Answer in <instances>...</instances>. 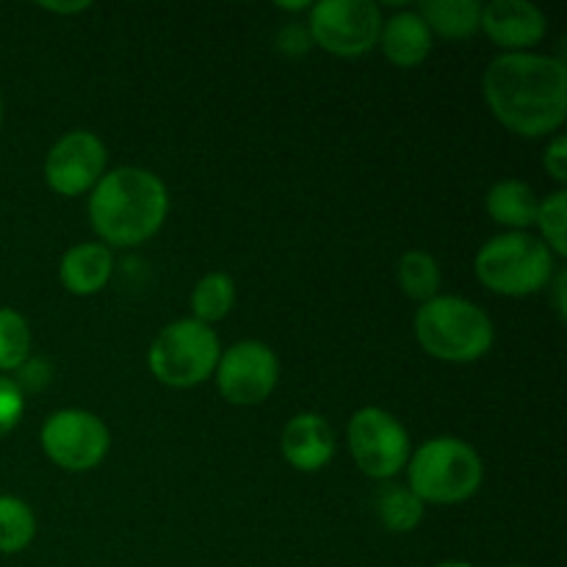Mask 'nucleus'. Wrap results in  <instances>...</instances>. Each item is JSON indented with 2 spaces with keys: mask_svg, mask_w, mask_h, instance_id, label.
Masks as SVG:
<instances>
[{
  "mask_svg": "<svg viewBox=\"0 0 567 567\" xmlns=\"http://www.w3.org/2000/svg\"><path fill=\"white\" fill-rule=\"evenodd\" d=\"M476 277L504 297H532L554 277V255L529 233H502L476 255Z\"/></svg>",
  "mask_w": 567,
  "mask_h": 567,
  "instance_id": "5",
  "label": "nucleus"
},
{
  "mask_svg": "<svg viewBox=\"0 0 567 567\" xmlns=\"http://www.w3.org/2000/svg\"><path fill=\"white\" fill-rule=\"evenodd\" d=\"M31 358V327L17 310L0 308V371H17Z\"/></svg>",
  "mask_w": 567,
  "mask_h": 567,
  "instance_id": "22",
  "label": "nucleus"
},
{
  "mask_svg": "<svg viewBox=\"0 0 567 567\" xmlns=\"http://www.w3.org/2000/svg\"><path fill=\"white\" fill-rule=\"evenodd\" d=\"M50 377H53V369H50L48 360L42 358H28L25 363L17 369V388H20L22 393L25 391H42L44 385L50 382Z\"/></svg>",
  "mask_w": 567,
  "mask_h": 567,
  "instance_id": "25",
  "label": "nucleus"
},
{
  "mask_svg": "<svg viewBox=\"0 0 567 567\" xmlns=\"http://www.w3.org/2000/svg\"><path fill=\"white\" fill-rule=\"evenodd\" d=\"M543 166H546V172L557 183L567 181V138L563 136V133H559V136H554L551 144L546 147Z\"/></svg>",
  "mask_w": 567,
  "mask_h": 567,
  "instance_id": "27",
  "label": "nucleus"
},
{
  "mask_svg": "<svg viewBox=\"0 0 567 567\" xmlns=\"http://www.w3.org/2000/svg\"><path fill=\"white\" fill-rule=\"evenodd\" d=\"M507 567H524V565H507Z\"/></svg>",
  "mask_w": 567,
  "mask_h": 567,
  "instance_id": "33",
  "label": "nucleus"
},
{
  "mask_svg": "<svg viewBox=\"0 0 567 567\" xmlns=\"http://www.w3.org/2000/svg\"><path fill=\"white\" fill-rule=\"evenodd\" d=\"M103 138L92 131H70L50 147L44 158V181L61 197H81L92 192L105 175Z\"/></svg>",
  "mask_w": 567,
  "mask_h": 567,
  "instance_id": "11",
  "label": "nucleus"
},
{
  "mask_svg": "<svg viewBox=\"0 0 567 567\" xmlns=\"http://www.w3.org/2000/svg\"><path fill=\"white\" fill-rule=\"evenodd\" d=\"M216 385L219 393L236 408H252L266 402L280 380L277 354L260 341H238L221 352L216 363Z\"/></svg>",
  "mask_w": 567,
  "mask_h": 567,
  "instance_id": "10",
  "label": "nucleus"
},
{
  "mask_svg": "<svg viewBox=\"0 0 567 567\" xmlns=\"http://www.w3.org/2000/svg\"><path fill=\"white\" fill-rule=\"evenodd\" d=\"M419 14L432 37L437 33L443 39H468L482 25V6L476 0H424Z\"/></svg>",
  "mask_w": 567,
  "mask_h": 567,
  "instance_id": "17",
  "label": "nucleus"
},
{
  "mask_svg": "<svg viewBox=\"0 0 567 567\" xmlns=\"http://www.w3.org/2000/svg\"><path fill=\"white\" fill-rule=\"evenodd\" d=\"M282 457L302 474H316L336 457V430L319 413H299L280 435Z\"/></svg>",
  "mask_w": 567,
  "mask_h": 567,
  "instance_id": "13",
  "label": "nucleus"
},
{
  "mask_svg": "<svg viewBox=\"0 0 567 567\" xmlns=\"http://www.w3.org/2000/svg\"><path fill=\"white\" fill-rule=\"evenodd\" d=\"M308 31L327 53L354 59L380 42L382 11L371 0H321L310 6Z\"/></svg>",
  "mask_w": 567,
  "mask_h": 567,
  "instance_id": "7",
  "label": "nucleus"
},
{
  "mask_svg": "<svg viewBox=\"0 0 567 567\" xmlns=\"http://www.w3.org/2000/svg\"><path fill=\"white\" fill-rule=\"evenodd\" d=\"M22 413H25V393L17 388L14 380L0 377V437L20 424Z\"/></svg>",
  "mask_w": 567,
  "mask_h": 567,
  "instance_id": "24",
  "label": "nucleus"
},
{
  "mask_svg": "<svg viewBox=\"0 0 567 567\" xmlns=\"http://www.w3.org/2000/svg\"><path fill=\"white\" fill-rule=\"evenodd\" d=\"M349 452L371 480H391L408 465V430L382 408H363L349 421Z\"/></svg>",
  "mask_w": 567,
  "mask_h": 567,
  "instance_id": "8",
  "label": "nucleus"
},
{
  "mask_svg": "<svg viewBox=\"0 0 567 567\" xmlns=\"http://www.w3.org/2000/svg\"><path fill=\"white\" fill-rule=\"evenodd\" d=\"M42 9L53 11V14H75V11L89 9V3H81V0L78 3H42Z\"/></svg>",
  "mask_w": 567,
  "mask_h": 567,
  "instance_id": "29",
  "label": "nucleus"
},
{
  "mask_svg": "<svg viewBox=\"0 0 567 567\" xmlns=\"http://www.w3.org/2000/svg\"><path fill=\"white\" fill-rule=\"evenodd\" d=\"M493 116L526 138L557 133L567 120V66L554 55L502 53L482 78Z\"/></svg>",
  "mask_w": 567,
  "mask_h": 567,
  "instance_id": "1",
  "label": "nucleus"
},
{
  "mask_svg": "<svg viewBox=\"0 0 567 567\" xmlns=\"http://www.w3.org/2000/svg\"><path fill=\"white\" fill-rule=\"evenodd\" d=\"M380 524L393 535H408L424 520V502L408 485H385L377 493Z\"/></svg>",
  "mask_w": 567,
  "mask_h": 567,
  "instance_id": "18",
  "label": "nucleus"
},
{
  "mask_svg": "<svg viewBox=\"0 0 567 567\" xmlns=\"http://www.w3.org/2000/svg\"><path fill=\"white\" fill-rule=\"evenodd\" d=\"M435 567H474V565H468V563H441Z\"/></svg>",
  "mask_w": 567,
  "mask_h": 567,
  "instance_id": "31",
  "label": "nucleus"
},
{
  "mask_svg": "<svg viewBox=\"0 0 567 567\" xmlns=\"http://www.w3.org/2000/svg\"><path fill=\"white\" fill-rule=\"evenodd\" d=\"M415 338L426 354L443 363H474L493 347V321L480 305L463 297L424 302L415 313Z\"/></svg>",
  "mask_w": 567,
  "mask_h": 567,
  "instance_id": "3",
  "label": "nucleus"
},
{
  "mask_svg": "<svg viewBox=\"0 0 567 567\" xmlns=\"http://www.w3.org/2000/svg\"><path fill=\"white\" fill-rule=\"evenodd\" d=\"M399 286H402L404 297L415 299V302H430L441 291V266L424 249H410L399 258Z\"/></svg>",
  "mask_w": 567,
  "mask_h": 567,
  "instance_id": "20",
  "label": "nucleus"
},
{
  "mask_svg": "<svg viewBox=\"0 0 567 567\" xmlns=\"http://www.w3.org/2000/svg\"><path fill=\"white\" fill-rule=\"evenodd\" d=\"M482 31L507 53H529L548 31V20L529 0H493L482 6Z\"/></svg>",
  "mask_w": 567,
  "mask_h": 567,
  "instance_id": "12",
  "label": "nucleus"
},
{
  "mask_svg": "<svg viewBox=\"0 0 567 567\" xmlns=\"http://www.w3.org/2000/svg\"><path fill=\"white\" fill-rule=\"evenodd\" d=\"M169 214V192L155 172L142 166H120L105 172L89 199L94 233L114 247H138L164 227Z\"/></svg>",
  "mask_w": 567,
  "mask_h": 567,
  "instance_id": "2",
  "label": "nucleus"
},
{
  "mask_svg": "<svg viewBox=\"0 0 567 567\" xmlns=\"http://www.w3.org/2000/svg\"><path fill=\"white\" fill-rule=\"evenodd\" d=\"M0 122H3V100H0Z\"/></svg>",
  "mask_w": 567,
  "mask_h": 567,
  "instance_id": "32",
  "label": "nucleus"
},
{
  "mask_svg": "<svg viewBox=\"0 0 567 567\" xmlns=\"http://www.w3.org/2000/svg\"><path fill=\"white\" fill-rule=\"evenodd\" d=\"M535 225L540 227V233H543L540 241L551 249V255H557V258H567V236H565L567 194L563 192V188L554 194H548V197L543 199L540 208H537Z\"/></svg>",
  "mask_w": 567,
  "mask_h": 567,
  "instance_id": "23",
  "label": "nucleus"
},
{
  "mask_svg": "<svg viewBox=\"0 0 567 567\" xmlns=\"http://www.w3.org/2000/svg\"><path fill=\"white\" fill-rule=\"evenodd\" d=\"M37 537V518L22 498L0 496V554H20Z\"/></svg>",
  "mask_w": 567,
  "mask_h": 567,
  "instance_id": "21",
  "label": "nucleus"
},
{
  "mask_svg": "<svg viewBox=\"0 0 567 567\" xmlns=\"http://www.w3.org/2000/svg\"><path fill=\"white\" fill-rule=\"evenodd\" d=\"M233 305H236V282L225 271H210L194 286L192 313L199 324H216L230 313Z\"/></svg>",
  "mask_w": 567,
  "mask_h": 567,
  "instance_id": "19",
  "label": "nucleus"
},
{
  "mask_svg": "<svg viewBox=\"0 0 567 567\" xmlns=\"http://www.w3.org/2000/svg\"><path fill=\"white\" fill-rule=\"evenodd\" d=\"M219 358V338L208 324H199L194 319H177L155 336L147 363L161 385L194 388L214 374Z\"/></svg>",
  "mask_w": 567,
  "mask_h": 567,
  "instance_id": "6",
  "label": "nucleus"
},
{
  "mask_svg": "<svg viewBox=\"0 0 567 567\" xmlns=\"http://www.w3.org/2000/svg\"><path fill=\"white\" fill-rule=\"evenodd\" d=\"M377 44H380L382 53L393 66L413 70V66H421L430 59L432 31L421 20L419 11H402V14H393L391 20H382L380 42Z\"/></svg>",
  "mask_w": 567,
  "mask_h": 567,
  "instance_id": "14",
  "label": "nucleus"
},
{
  "mask_svg": "<svg viewBox=\"0 0 567 567\" xmlns=\"http://www.w3.org/2000/svg\"><path fill=\"white\" fill-rule=\"evenodd\" d=\"M410 491L424 504H460L476 496L485 482V463L460 437H432L408 460Z\"/></svg>",
  "mask_w": 567,
  "mask_h": 567,
  "instance_id": "4",
  "label": "nucleus"
},
{
  "mask_svg": "<svg viewBox=\"0 0 567 567\" xmlns=\"http://www.w3.org/2000/svg\"><path fill=\"white\" fill-rule=\"evenodd\" d=\"M277 9H282V11H308L310 3H308V0H299V3H277Z\"/></svg>",
  "mask_w": 567,
  "mask_h": 567,
  "instance_id": "30",
  "label": "nucleus"
},
{
  "mask_svg": "<svg viewBox=\"0 0 567 567\" xmlns=\"http://www.w3.org/2000/svg\"><path fill=\"white\" fill-rule=\"evenodd\" d=\"M565 291H567V271L563 269L557 275V282H554V297H557V316L565 321V310H567V302H565Z\"/></svg>",
  "mask_w": 567,
  "mask_h": 567,
  "instance_id": "28",
  "label": "nucleus"
},
{
  "mask_svg": "<svg viewBox=\"0 0 567 567\" xmlns=\"http://www.w3.org/2000/svg\"><path fill=\"white\" fill-rule=\"evenodd\" d=\"M277 48L286 55H291V59H297V55H305L313 48V39H310L308 28H302L299 22H291V25L280 28V33H277Z\"/></svg>",
  "mask_w": 567,
  "mask_h": 567,
  "instance_id": "26",
  "label": "nucleus"
},
{
  "mask_svg": "<svg viewBox=\"0 0 567 567\" xmlns=\"http://www.w3.org/2000/svg\"><path fill=\"white\" fill-rule=\"evenodd\" d=\"M487 214L496 225L509 227V233H526L537 219V208L540 199L532 192L529 183L524 181H498L496 186L487 192Z\"/></svg>",
  "mask_w": 567,
  "mask_h": 567,
  "instance_id": "16",
  "label": "nucleus"
},
{
  "mask_svg": "<svg viewBox=\"0 0 567 567\" xmlns=\"http://www.w3.org/2000/svg\"><path fill=\"white\" fill-rule=\"evenodd\" d=\"M111 271H114L111 249L97 241L75 244L72 249H66L59 266L61 282L75 297H92V293L103 291L111 280Z\"/></svg>",
  "mask_w": 567,
  "mask_h": 567,
  "instance_id": "15",
  "label": "nucleus"
},
{
  "mask_svg": "<svg viewBox=\"0 0 567 567\" xmlns=\"http://www.w3.org/2000/svg\"><path fill=\"white\" fill-rule=\"evenodd\" d=\"M44 454L53 460L59 468L83 474V471L97 468L105 460L111 446L109 426L86 410H59L50 415L42 426Z\"/></svg>",
  "mask_w": 567,
  "mask_h": 567,
  "instance_id": "9",
  "label": "nucleus"
}]
</instances>
